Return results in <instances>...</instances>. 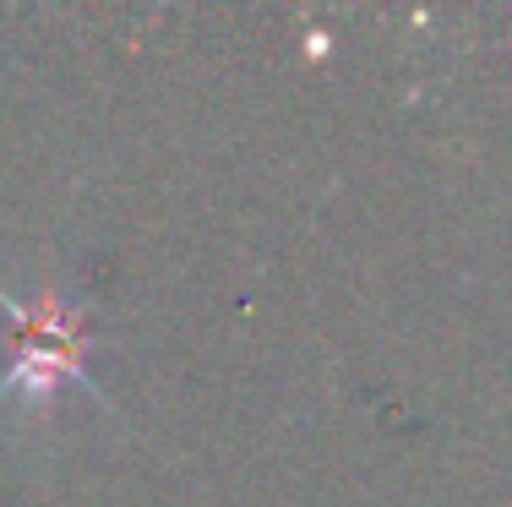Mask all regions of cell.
<instances>
[{"label": "cell", "mask_w": 512, "mask_h": 507, "mask_svg": "<svg viewBox=\"0 0 512 507\" xmlns=\"http://www.w3.org/2000/svg\"><path fill=\"white\" fill-rule=\"evenodd\" d=\"M0 306L17 322V366L0 377V404H6V398H22V404H33V409L55 404V393L82 377V355H88V328H82V317L55 295V289H44L39 300H11L6 289H0Z\"/></svg>", "instance_id": "cell-1"}]
</instances>
